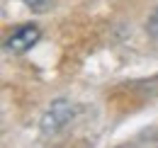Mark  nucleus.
I'll use <instances>...</instances> for the list:
<instances>
[{
	"instance_id": "f257e3e1",
	"label": "nucleus",
	"mask_w": 158,
	"mask_h": 148,
	"mask_svg": "<svg viewBox=\"0 0 158 148\" xmlns=\"http://www.w3.org/2000/svg\"><path fill=\"white\" fill-rule=\"evenodd\" d=\"M37 41H39V29L34 24H27V27H20L12 37L7 39V49L15 51V54H22V51L32 49Z\"/></svg>"
}]
</instances>
